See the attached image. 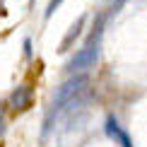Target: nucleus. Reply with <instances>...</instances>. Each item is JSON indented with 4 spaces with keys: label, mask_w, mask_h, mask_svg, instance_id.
<instances>
[{
    "label": "nucleus",
    "mask_w": 147,
    "mask_h": 147,
    "mask_svg": "<svg viewBox=\"0 0 147 147\" xmlns=\"http://www.w3.org/2000/svg\"><path fill=\"white\" fill-rule=\"evenodd\" d=\"M87 84H89V75L80 72V75H72L70 80H65V82L58 87L56 96H53V104H51V109H48V116L44 121V138L48 135V130H51L53 118H56L58 113H63L65 109L75 106V101L82 96V92L87 89Z\"/></svg>",
    "instance_id": "1"
},
{
    "label": "nucleus",
    "mask_w": 147,
    "mask_h": 147,
    "mask_svg": "<svg viewBox=\"0 0 147 147\" xmlns=\"http://www.w3.org/2000/svg\"><path fill=\"white\" fill-rule=\"evenodd\" d=\"M104 24H106V15H99L92 27L89 39L84 41V46L68 60V68L72 75H80V72H87L89 68H94L96 60H99V51H101V36H104Z\"/></svg>",
    "instance_id": "2"
},
{
    "label": "nucleus",
    "mask_w": 147,
    "mask_h": 147,
    "mask_svg": "<svg viewBox=\"0 0 147 147\" xmlns=\"http://www.w3.org/2000/svg\"><path fill=\"white\" fill-rule=\"evenodd\" d=\"M32 101H34L32 87H29V84H17V87L10 92V96H7V109L12 113H22V111H27V109L32 106Z\"/></svg>",
    "instance_id": "3"
},
{
    "label": "nucleus",
    "mask_w": 147,
    "mask_h": 147,
    "mask_svg": "<svg viewBox=\"0 0 147 147\" xmlns=\"http://www.w3.org/2000/svg\"><path fill=\"white\" fill-rule=\"evenodd\" d=\"M104 133H106V138L113 140V145H118V147H135L133 145V138L128 135V130L118 123L116 116H106V121H104Z\"/></svg>",
    "instance_id": "4"
},
{
    "label": "nucleus",
    "mask_w": 147,
    "mask_h": 147,
    "mask_svg": "<svg viewBox=\"0 0 147 147\" xmlns=\"http://www.w3.org/2000/svg\"><path fill=\"white\" fill-rule=\"evenodd\" d=\"M84 24H87V17H84V15H80L77 20H75V22L70 24V29H68V32H65L63 41H60V48H58L60 53H68L70 48H72V44H75V39H80V34H82Z\"/></svg>",
    "instance_id": "5"
},
{
    "label": "nucleus",
    "mask_w": 147,
    "mask_h": 147,
    "mask_svg": "<svg viewBox=\"0 0 147 147\" xmlns=\"http://www.w3.org/2000/svg\"><path fill=\"white\" fill-rule=\"evenodd\" d=\"M60 5H63V0H51V3H48V7H46V12H44V17H46V20H51L53 12H56Z\"/></svg>",
    "instance_id": "6"
},
{
    "label": "nucleus",
    "mask_w": 147,
    "mask_h": 147,
    "mask_svg": "<svg viewBox=\"0 0 147 147\" xmlns=\"http://www.w3.org/2000/svg\"><path fill=\"white\" fill-rule=\"evenodd\" d=\"M22 46H24V56H27V58H32V53H34V51H32V39H29V36L22 41Z\"/></svg>",
    "instance_id": "7"
},
{
    "label": "nucleus",
    "mask_w": 147,
    "mask_h": 147,
    "mask_svg": "<svg viewBox=\"0 0 147 147\" xmlns=\"http://www.w3.org/2000/svg\"><path fill=\"white\" fill-rule=\"evenodd\" d=\"M5 135V109H3V104H0V138Z\"/></svg>",
    "instance_id": "8"
}]
</instances>
